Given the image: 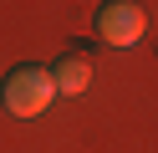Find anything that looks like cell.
I'll use <instances>...</instances> for the list:
<instances>
[{
    "label": "cell",
    "mask_w": 158,
    "mask_h": 153,
    "mask_svg": "<svg viewBox=\"0 0 158 153\" xmlns=\"http://www.w3.org/2000/svg\"><path fill=\"white\" fill-rule=\"evenodd\" d=\"M5 107L15 112V117H41L46 107H51V97H56V82H51V71L46 66H15L10 77H5Z\"/></svg>",
    "instance_id": "6da1fadb"
},
{
    "label": "cell",
    "mask_w": 158,
    "mask_h": 153,
    "mask_svg": "<svg viewBox=\"0 0 158 153\" xmlns=\"http://www.w3.org/2000/svg\"><path fill=\"white\" fill-rule=\"evenodd\" d=\"M148 31V10L138 5V0H107L102 10H97V36L107 41V46H138Z\"/></svg>",
    "instance_id": "7a4b0ae2"
},
{
    "label": "cell",
    "mask_w": 158,
    "mask_h": 153,
    "mask_svg": "<svg viewBox=\"0 0 158 153\" xmlns=\"http://www.w3.org/2000/svg\"><path fill=\"white\" fill-rule=\"evenodd\" d=\"M51 82H56V92H66V97H82V92L92 87V51H77L72 46L51 66Z\"/></svg>",
    "instance_id": "3957f363"
}]
</instances>
